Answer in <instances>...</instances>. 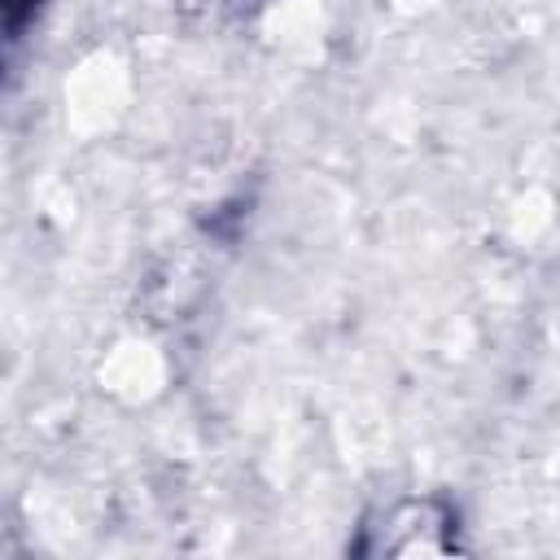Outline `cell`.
<instances>
[{
  "instance_id": "1",
  "label": "cell",
  "mask_w": 560,
  "mask_h": 560,
  "mask_svg": "<svg viewBox=\"0 0 560 560\" xmlns=\"http://www.w3.org/2000/svg\"><path fill=\"white\" fill-rule=\"evenodd\" d=\"M455 525V512L442 499H398L381 512V538L368 551H398V556H416V551H451L455 538L446 534Z\"/></svg>"
}]
</instances>
